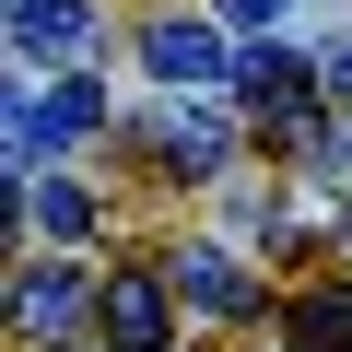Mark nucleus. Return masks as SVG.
Segmentation results:
<instances>
[{
	"mask_svg": "<svg viewBox=\"0 0 352 352\" xmlns=\"http://www.w3.org/2000/svg\"><path fill=\"white\" fill-rule=\"evenodd\" d=\"M329 94H352V36H340V47H329Z\"/></svg>",
	"mask_w": 352,
	"mask_h": 352,
	"instance_id": "nucleus-10",
	"label": "nucleus"
},
{
	"mask_svg": "<svg viewBox=\"0 0 352 352\" xmlns=\"http://www.w3.org/2000/svg\"><path fill=\"white\" fill-rule=\"evenodd\" d=\"M176 294L212 305V317H247V270H235V247H176Z\"/></svg>",
	"mask_w": 352,
	"mask_h": 352,
	"instance_id": "nucleus-6",
	"label": "nucleus"
},
{
	"mask_svg": "<svg viewBox=\"0 0 352 352\" xmlns=\"http://www.w3.org/2000/svg\"><path fill=\"white\" fill-rule=\"evenodd\" d=\"M141 71H153V94H212L235 59H223V24H141Z\"/></svg>",
	"mask_w": 352,
	"mask_h": 352,
	"instance_id": "nucleus-2",
	"label": "nucleus"
},
{
	"mask_svg": "<svg viewBox=\"0 0 352 352\" xmlns=\"http://www.w3.org/2000/svg\"><path fill=\"white\" fill-rule=\"evenodd\" d=\"M12 47L24 59H82L94 47V12H82V0H12Z\"/></svg>",
	"mask_w": 352,
	"mask_h": 352,
	"instance_id": "nucleus-5",
	"label": "nucleus"
},
{
	"mask_svg": "<svg viewBox=\"0 0 352 352\" xmlns=\"http://www.w3.org/2000/svg\"><path fill=\"white\" fill-rule=\"evenodd\" d=\"M12 317H24V340H71L82 317H106V294H94L71 258H24V294H12Z\"/></svg>",
	"mask_w": 352,
	"mask_h": 352,
	"instance_id": "nucleus-3",
	"label": "nucleus"
},
{
	"mask_svg": "<svg viewBox=\"0 0 352 352\" xmlns=\"http://www.w3.org/2000/svg\"><path fill=\"white\" fill-rule=\"evenodd\" d=\"M141 141L164 153V176H223V153H235V129H223V118H212L200 94H153Z\"/></svg>",
	"mask_w": 352,
	"mask_h": 352,
	"instance_id": "nucleus-1",
	"label": "nucleus"
},
{
	"mask_svg": "<svg viewBox=\"0 0 352 352\" xmlns=\"http://www.w3.org/2000/svg\"><path fill=\"white\" fill-rule=\"evenodd\" d=\"M282 340H294V352H352V282H329V294H305Z\"/></svg>",
	"mask_w": 352,
	"mask_h": 352,
	"instance_id": "nucleus-7",
	"label": "nucleus"
},
{
	"mask_svg": "<svg viewBox=\"0 0 352 352\" xmlns=\"http://www.w3.org/2000/svg\"><path fill=\"white\" fill-rule=\"evenodd\" d=\"M36 212H47V235H82V223H94V200H82V188H36Z\"/></svg>",
	"mask_w": 352,
	"mask_h": 352,
	"instance_id": "nucleus-8",
	"label": "nucleus"
},
{
	"mask_svg": "<svg viewBox=\"0 0 352 352\" xmlns=\"http://www.w3.org/2000/svg\"><path fill=\"white\" fill-rule=\"evenodd\" d=\"M164 340H176L164 270H153V258H129V270L106 282V352H164Z\"/></svg>",
	"mask_w": 352,
	"mask_h": 352,
	"instance_id": "nucleus-4",
	"label": "nucleus"
},
{
	"mask_svg": "<svg viewBox=\"0 0 352 352\" xmlns=\"http://www.w3.org/2000/svg\"><path fill=\"white\" fill-rule=\"evenodd\" d=\"M223 24H282V0H223Z\"/></svg>",
	"mask_w": 352,
	"mask_h": 352,
	"instance_id": "nucleus-9",
	"label": "nucleus"
}]
</instances>
